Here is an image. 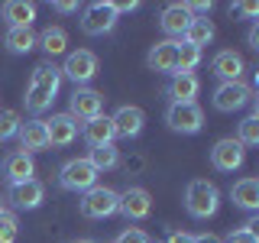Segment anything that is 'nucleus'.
<instances>
[{
	"mask_svg": "<svg viewBox=\"0 0 259 243\" xmlns=\"http://www.w3.org/2000/svg\"><path fill=\"white\" fill-rule=\"evenodd\" d=\"M62 88V71L55 68L52 62H39L36 68H32V78L26 85V110L32 113V117H39V113H46L49 107H52L55 94H59Z\"/></svg>",
	"mask_w": 259,
	"mask_h": 243,
	"instance_id": "nucleus-1",
	"label": "nucleus"
},
{
	"mask_svg": "<svg viewBox=\"0 0 259 243\" xmlns=\"http://www.w3.org/2000/svg\"><path fill=\"white\" fill-rule=\"evenodd\" d=\"M217 208H221V188L207 178H191L185 188V211L198 221H207L217 214Z\"/></svg>",
	"mask_w": 259,
	"mask_h": 243,
	"instance_id": "nucleus-2",
	"label": "nucleus"
},
{
	"mask_svg": "<svg viewBox=\"0 0 259 243\" xmlns=\"http://www.w3.org/2000/svg\"><path fill=\"white\" fill-rule=\"evenodd\" d=\"M120 208V191L107 188V185H94V188H88L81 194L78 201V211L81 217H88V221H104V217H113Z\"/></svg>",
	"mask_w": 259,
	"mask_h": 243,
	"instance_id": "nucleus-3",
	"label": "nucleus"
},
{
	"mask_svg": "<svg viewBox=\"0 0 259 243\" xmlns=\"http://www.w3.org/2000/svg\"><path fill=\"white\" fill-rule=\"evenodd\" d=\"M120 23L117 10H113V0H94L81 10V32L84 36H107L113 32V26Z\"/></svg>",
	"mask_w": 259,
	"mask_h": 243,
	"instance_id": "nucleus-4",
	"label": "nucleus"
},
{
	"mask_svg": "<svg viewBox=\"0 0 259 243\" xmlns=\"http://www.w3.org/2000/svg\"><path fill=\"white\" fill-rule=\"evenodd\" d=\"M97 175H101V172L88 162V156H78V159H68L59 169V185L65 191H75V194L81 191V194H84L88 188L97 185Z\"/></svg>",
	"mask_w": 259,
	"mask_h": 243,
	"instance_id": "nucleus-5",
	"label": "nucleus"
},
{
	"mask_svg": "<svg viewBox=\"0 0 259 243\" xmlns=\"http://www.w3.org/2000/svg\"><path fill=\"white\" fill-rule=\"evenodd\" d=\"M165 124H168L172 133L194 136V133H201V127H204V110H201L198 101H191V104H168L165 107Z\"/></svg>",
	"mask_w": 259,
	"mask_h": 243,
	"instance_id": "nucleus-6",
	"label": "nucleus"
},
{
	"mask_svg": "<svg viewBox=\"0 0 259 243\" xmlns=\"http://www.w3.org/2000/svg\"><path fill=\"white\" fill-rule=\"evenodd\" d=\"M62 78L75 81V88H88V81H94L97 75V55L91 49H78V52H68L65 55V65H62Z\"/></svg>",
	"mask_w": 259,
	"mask_h": 243,
	"instance_id": "nucleus-7",
	"label": "nucleus"
},
{
	"mask_svg": "<svg viewBox=\"0 0 259 243\" xmlns=\"http://www.w3.org/2000/svg\"><path fill=\"white\" fill-rule=\"evenodd\" d=\"M256 91L246 85V81H224V85H217L214 91V110L221 113H233V110H243L246 104H253Z\"/></svg>",
	"mask_w": 259,
	"mask_h": 243,
	"instance_id": "nucleus-8",
	"label": "nucleus"
},
{
	"mask_svg": "<svg viewBox=\"0 0 259 243\" xmlns=\"http://www.w3.org/2000/svg\"><path fill=\"white\" fill-rule=\"evenodd\" d=\"M104 104H107V97L101 91H94V88H75L71 97H68V113L78 124H88V120H94V117L104 113Z\"/></svg>",
	"mask_w": 259,
	"mask_h": 243,
	"instance_id": "nucleus-9",
	"label": "nucleus"
},
{
	"mask_svg": "<svg viewBox=\"0 0 259 243\" xmlns=\"http://www.w3.org/2000/svg\"><path fill=\"white\" fill-rule=\"evenodd\" d=\"M243 162H246V149L233 136H224L210 146V166L217 172H237V169H243Z\"/></svg>",
	"mask_w": 259,
	"mask_h": 243,
	"instance_id": "nucleus-10",
	"label": "nucleus"
},
{
	"mask_svg": "<svg viewBox=\"0 0 259 243\" xmlns=\"http://www.w3.org/2000/svg\"><path fill=\"white\" fill-rule=\"evenodd\" d=\"M110 124H113V136H117V140H136L146 127V113H143V107H136V104H123V107H117V113L110 117Z\"/></svg>",
	"mask_w": 259,
	"mask_h": 243,
	"instance_id": "nucleus-11",
	"label": "nucleus"
},
{
	"mask_svg": "<svg viewBox=\"0 0 259 243\" xmlns=\"http://www.w3.org/2000/svg\"><path fill=\"white\" fill-rule=\"evenodd\" d=\"M152 211V194L140 188V185H130L126 191H120V208L117 214H123L126 221H143V217H149Z\"/></svg>",
	"mask_w": 259,
	"mask_h": 243,
	"instance_id": "nucleus-12",
	"label": "nucleus"
},
{
	"mask_svg": "<svg viewBox=\"0 0 259 243\" xmlns=\"http://www.w3.org/2000/svg\"><path fill=\"white\" fill-rule=\"evenodd\" d=\"M7 201H10L16 211H36V208L46 201V185L39 182V178H29V182L10 185V191H7Z\"/></svg>",
	"mask_w": 259,
	"mask_h": 243,
	"instance_id": "nucleus-13",
	"label": "nucleus"
},
{
	"mask_svg": "<svg viewBox=\"0 0 259 243\" xmlns=\"http://www.w3.org/2000/svg\"><path fill=\"white\" fill-rule=\"evenodd\" d=\"M46 133H49V146H71L78 140V133H81V124L71 113H52V117L46 120Z\"/></svg>",
	"mask_w": 259,
	"mask_h": 243,
	"instance_id": "nucleus-14",
	"label": "nucleus"
},
{
	"mask_svg": "<svg viewBox=\"0 0 259 243\" xmlns=\"http://www.w3.org/2000/svg\"><path fill=\"white\" fill-rule=\"evenodd\" d=\"M0 175L7 178L10 185H20V182H29V178H36V162H32V156H26V152H7L4 162H0Z\"/></svg>",
	"mask_w": 259,
	"mask_h": 243,
	"instance_id": "nucleus-15",
	"label": "nucleus"
},
{
	"mask_svg": "<svg viewBox=\"0 0 259 243\" xmlns=\"http://www.w3.org/2000/svg\"><path fill=\"white\" fill-rule=\"evenodd\" d=\"M191 20H194V16L185 10V4H168L165 10L159 13V29L165 32L172 43H182V39H185V29H188Z\"/></svg>",
	"mask_w": 259,
	"mask_h": 243,
	"instance_id": "nucleus-16",
	"label": "nucleus"
},
{
	"mask_svg": "<svg viewBox=\"0 0 259 243\" xmlns=\"http://www.w3.org/2000/svg\"><path fill=\"white\" fill-rule=\"evenodd\" d=\"M210 71L221 78V85H224V81H243L246 62H243V55L233 52V49H221V52L210 59Z\"/></svg>",
	"mask_w": 259,
	"mask_h": 243,
	"instance_id": "nucleus-17",
	"label": "nucleus"
},
{
	"mask_svg": "<svg viewBox=\"0 0 259 243\" xmlns=\"http://www.w3.org/2000/svg\"><path fill=\"white\" fill-rule=\"evenodd\" d=\"M175 59H178V43L162 39V43H156L149 49V55H146V68L159 71V75H175Z\"/></svg>",
	"mask_w": 259,
	"mask_h": 243,
	"instance_id": "nucleus-18",
	"label": "nucleus"
},
{
	"mask_svg": "<svg viewBox=\"0 0 259 243\" xmlns=\"http://www.w3.org/2000/svg\"><path fill=\"white\" fill-rule=\"evenodd\" d=\"M0 16H4L7 29H32L36 4H29V0H7V4L0 7Z\"/></svg>",
	"mask_w": 259,
	"mask_h": 243,
	"instance_id": "nucleus-19",
	"label": "nucleus"
},
{
	"mask_svg": "<svg viewBox=\"0 0 259 243\" xmlns=\"http://www.w3.org/2000/svg\"><path fill=\"white\" fill-rule=\"evenodd\" d=\"M20 152H26V156H32V152H42L49 149V133H46V120L32 117L26 120V124L20 127Z\"/></svg>",
	"mask_w": 259,
	"mask_h": 243,
	"instance_id": "nucleus-20",
	"label": "nucleus"
},
{
	"mask_svg": "<svg viewBox=\"0 0 259 243\" xmlns=\"http://www.w3.org/2000/svg\"><path fill=\"white\" fill-rule=\"evenodd\" d=\"M230 201L243 211H259V178L243 175L230 185Z\"/></svg>",
	"mask_w": 259,
	"mask_h": 243,
	"instance_id": "nucleus-21",
	"label": "nucleus"
},
{
	"mask_svg": "<svg viewBox=\"0 0 259 243\" xmlns=\"http://www.w3.org/2000/svg\"><path fill=\"white\" fill-rule=\"evenodd\" d=\"M201 91L198 75H172V81L165 85V97L168 104H191Z\"/></svg>",
	"mask_w": 259,
	"mask_h": 243,
	"instance_id": "nucleus-22",
	"label": "nucleus"
},
{
	"mask_svg": "<svg viewBox=\"0 0 259 243\" xmlns=\"http://www.w3.org/2000/svg\"><path fill=\"white\" fill-rule=\"evenodd\" d=\"M81 136H84V143L91 146V149H94V146H107V143L117 140V136H113V124H110L107 113H101V117L81 124Z\"/></svg>",
	"mask_w": 259,
	"mask_h": 243,
	"instance_id": "nucleus-23",
	"label": "nucleus"
},
{
	"mask_svg": "<svg viewBox=\"0 0 259 243\" xmlns=\"http://www.w3.org/2000/svg\"><path fill=\"white\" fill-rule=\"evenodd\" d=\"M36 46H42V52L49 55V59L65 55L68 52V32H65V26H46L36 36Z\"/></svg>",
	"mask_w": 259,
	"mask_h": 243,
	"instance_id": "nucleus-24",
	"label": "nucleus"
},
{
	"mask_svg": "<svg viewBox=\"0 0 259 243\" xmlns=\"http://www.w3.org/2000/svg\"><path fill=\"white\" fill-rule=\"evenodd\" d=\"M217 36V29H214V23L207 20V16H194V20L188 23V29H185V39L182 43H188V46H198V49H204L210 39Z\"/></svg>",
	"mask_w": 259,
	"mask_h": 243,
	"instance_id": "nucleus-25",
	"label": "nucleus"
},
{
	"mask_svg": "<svg viewBox=\"0 0 259 243\" xmlns=\"http://www.w3.org/2000/svg\"><path fill=\"white\" fill-rule=\"evenodd\" d=\"M88 162H91L97 172H110V169L120 166V149H117L113 143H107V146H94V149L88 152Z\"/></svg>",
	"mask_w": 259,
	"mask_h": 243,
	"instance_id": "nucleus-26",
	"label": "nucleus"
},
{
	"mask_svg": "<svg viewBox=\"0 0 259 243\" xmlns=\"http://www.w3.org/2000/svg\"><path fill=\"white\" fill-rule=\"evenodd\" d=\"M4 46L10 49L13 55H26L36 49V32L32 29H7L4 32Z\"/></svg>",
	"mask_w": 259,
	"mask_h": 243,
	"instance_id": "nucleus-27",
	"label": "nucleus"
},
{
	"mask_svg": "<svg viewBox=\"0 0 259 243\" xmlns=\"http://www.w3.org/2000/svg\"><path fill=\"white\" fill-rule=\"evenodd\" d=\"M243 149L246 146H256L259 143V113H249V117H243L240 120V127H237V136H233Z\"/></svg>",
	"mask_w": 259,
	"mask_h": 243,
	"instance_id": "nucleus-28",
	"label": "nucleus"
},
{
	"mask_svg": "<svg viewBox=\"0 0 259 243\" xmlns=\"http://www.w3.org/2000/svg\"><path fill=\"white\" fill-rule=\"evenodd\" d=\"M23 127L20 110H0V143H10Z\"/></svg>",
	"mask_w": 259,
	"mask_h": 243,
	"instance_id": "nucleus-29",
	"label": "nucleus"
},
{
	"mask_svg": "<svg viewBox=\"0 0 259 243\" xmlns=\"http://www.w3.org/2000/svg\"><path fill=\"white\" fill-rule=\"evenodd\" d=\"M20 237V221L13 211H0V243H16Z\"/></svg>",
	"mask_w": 259,
	"mask_h": 243,
	"instance_id": "nucleus-30",
	"label": "nucleus"
},
{
	"mask_svg": "<svg viewBox=\"0 0 259 243\" xmlns=\"http://www.w3.org/2000/svg\"><path fill=\"white\" fill-rule=\"evenodd\" d=\"M224 243H259V237H256V221L243 224L240 230H230V233H227V240H224Z\"/></svg>",
	"mask_w": 259,
	"mask_h": 243,
	"instance_id": "nucleus-31",
	"label": "nucleus"
},
{
	"mask_svg": "<svg viewBox=\"0 0 259 243\" xmlns=\"http://www.w3.org/2000/svg\"><path fill=\"white\" fill-rule=\"evenodd\" d=\"M113 243H149V233L146 230H140V227H126L123 233H120Z\"/></svg>",
	"mask_w": 259,
	"mask_h": 243,
	"instance_id": "nucleus-32",
	"label": "nucleus"
},
{
	"mask_svg": "<svg viewBox=\"0 0 259 243\" xmlns=\"http://www.w3.org/2000/svg\"><path fill=\"white\" fill-rule=\"evenodd\" d=\"M185 10H188L191 16H207L210 10H214V4H210V0H191V4H185Z\"/></svg>",
	"mask_w": 259,
	"mask_h": 243,
	"instance_id": "nucleus-33",
	"label": "nucleus"
},
{
	"mask_svg": "<svg viewBox=\"0 0 259 243\" xmlns=\"http://www.w3.org/2000/svg\"><path fill=\"white\" fill-rule=\"evenodd\" d=\"M52 10L55 13H78V4L75 0H52Z\"/></svg>",
	"mask_w": 259,
	"mask_h": 243,
	"instance_id": "nucleus-34",
	"label": "nucleus"
},
{
	"mask_svg": "<svg viewBox=\"0 0 259 243\" xmlns=\"http://www.w3.org/2000/svg\"><path fill=\"white\" fill-rule=\"evenodd\" d=\"M165 243H194V237H191V233H185V230H172L165 237Z\"/></svg>",
	"mask_w": 259,
	"mask_h": 243,
	"instance_id": "nucleus-35",
	"label": "nucleus"
},
{
	"mask_svg": "<svg viewBox=\"0 0 259 243\" xmlns=\"http://www.w3.org/2000/svg\"><path fill=\"white\" fill-rule=\"evenodd\" d=\"M233 10L243 16H259V4H233Z\"/></svg>",
	"mask_w": 259,
	"mask_h": 243,
	"instance_id": "nucleus-36",
	"label": "nucleus"
},
{
	"mask_svg": "<svg viewBox=\"0 0 259 243\" xmlns=\"http://www.w3.org/2000/svg\"><path fill=\"white\" fill-rule=\"evenodd\" d=\"M194 243H224V240L217 237V233H198V237H194Z\"/></svg>",
	"mask_w": 259,
	"mask_h": 243,
	"instance_id": "nucleus-37",
	"label": "nucleus"
},
{
	"mask_svg": "<svg viewBox=\"0 0 259 243\" xmlns=\"http://www.w3.org/2000/svg\"><path fill=\"white\" fill-rule=\"evenodd\" d=\"M246 39H249V49H256V52H259V29H256V26L249 29V36H246Z\"/></svg>",
	"mask_w": 259,
	"mask_h": 243,
	"instance_id": "nucleus-38",
	"label": "nucleus"
},
{
	"mask_svg": "<svg viewBox=\"0 0 259 243\" xmlns=\"http://www.w3.org/2000/svg\"><path fill=\"white\" fill-rule=\"evenodd\" d=\"M0 211H7V208H4V194H0Z\"/></svg>",
	"mask_w": 259,
	"mask_h": 243,
	"instance_id": "nucleus-39",
	"label": "nucleus"
},
{
	"mask_svg": "<svg viewBox=\"0 0 259 243\" xmlns=\"http://www.w3.org/2000/svg\"><path fill=\"white\" fill-rule=\"evenodd\" d=\"M75 243H94V240H75Z\"/></svg>",
	"mask_w": 259,
	"mask_h": 243,
	"instance_id": "nucleus-40",
	"label": "nucleus"
}]
</instances>
